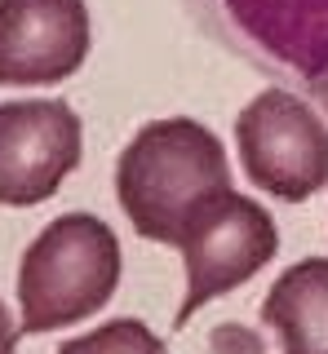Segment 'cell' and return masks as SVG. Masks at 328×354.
<instances>
[{"mask_svg": "<svg viewBox=\"0 0 328 354\" xmlns=\"http://www.w3.org/2000/svg\"><path fill=\"white\" fill-rule=\"evenodd\" d=\"M231 191V164L213 129L173 115L134 133L116 160V199L142 239L178 243L213 195Z\"/></svg>", "mask_w": 328, "mask_h": 354, "instance_id": "6da1fadb", "label": "cell"}, {"mask_svg": "<svg viewBox=\"0 0 328 354\" xmlns=\"http://www.w3.org/2000/svg\"><path fill=\"white\" fill-rule=\"evenodd\" d=\"M120 288V239L102 217H53L18 266L23 332H53L98 315Z\"/></svg>", "mask_w": 328, "mask_h": 354, "instance_id": "7a4b0ae2", "label": "cell"}, {"mask_svg": "<svg viewBox=\"0 0 328 354\" xmlns=\"http://www.w3.org/2000/svg\"><path fill=\"white\" fill-rule=\"evenodd\" d=\"M195 27L293 93L328 75V0H182Z\"/></svg>", "mask_w": 328, "mask_h": 354, "instance_id": "3957f363", "label": "cell"}, {"mask_svg": "<svg viewBox=\"0 0 328 354\" xmlns=\"http://www.w3.org/2000/svg\"><path fill=\"white\" fill-rule=\"evenodd\" d=\"M235 147L248 182L284 204H302L328 186V124L284 84L262 88L235 115Z\"/></svg>", "mask_w": 328, "mask_h": 354, "instance_id": "277c9868", "label": "cell"}, {"mask_svg": "<svg viewBox=\"0 0 328 354\" xmlns=\"http://www.w3.org/2000/svg\"><path fill=\"white\" fill-rule=\"evenodd\" d=\"M182 266H187V297L178 306L173 328H187V319L204 301L222 292H235L280 252V230L275 217L257 204V199L222 191L200 208L178 239Z\"/></svg>", "mask_w": 328, "mask_h": 354, "instance_id": "5b68a950", "label": "cell"}, {"mask_svg": "<svg viewBox=\"0 0 328 354\" xmlns=\"http://www.w3.org/2000/svg\"><path fill=\"white\" fill-rule=\"evenodd\" d=\"M84 151L80 115L58 97L0 106V204L31 208L62 186Z\"/></svg>", "mask_w": 328, "mask_h": 354, "instance_id": "8992f818", "label": "cell"}, {"mask_svg": "<svg viewBox=\"0 0 328 354\" xmlns=\"http://www.w3.org/2000/svg\"><path fill=\"white\" fill-rule=\"evenodd\" d=\"M89 58L84 0H0V84H58Z\"/></svg>", "mask_w": 328, "mask_h": 354, "instance_id": "52a82bcc", "label": "cell"}, {"mask_svg": "<svg viewBox=\"0 0 328 354\" xmlns=\"http://www.w3.org/2000/svg\"><path fill=\"white\" fill-rule=\"evenodd\" d=\"M262 324L280 332L284 354H328V257L289 266L262 301Z\"/></svg>", "mask_w": 328, "mask_h": 354, "instance_id": "ba28073f", "label": "cell"}, {"mask_svg": "<svg viewBox=\"0 0 328 354\" xmlns=\"http://www.w3.org/2000/svg\"><path fill=\"white\" fill-rule=\"evenodd\" d=\"M58 354H169V350L142 319H116V324L84 332V337H71L67 346H58Z\"/></svg>", "mask_w": 328, "mask_h": 354, "instance_id": "9c48e42d", "label": "cell"}, {"mask_svg": "<svg viewBox=\"0 0 328 354\" xmlns=\"http://www.w3.org/2000/svg\"><path fill=\"white\" fill-rule=\"evenodd\" d=\"M18 350V328L9 324V310L0 301V354H14Z\"/></svg>", "mask_w": 328, "mask_h": 354, "instance_id": "30bf717a", "label": "cell"}, {"mask_svg": "<svg viewBox=\"0 0 328 354\" xmlns=\"http://www.w3.org/2000/svg\"><path fill=\"white\" fill-rule=\"evenodd\" d=\"M306 93H311V97H315V102H320V106L328 111V75H320V80H315L311 88H306Z\"/></svg>", "mask_w": 328, "mask_h": 354, "instance_id": "8fae6325", "label": "cell"}]
</instances>
